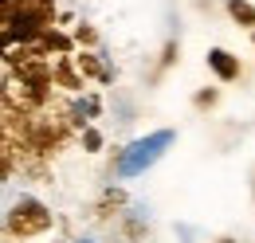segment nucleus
I'll use <instances>...</instances> for the list:
<instances>
[{
	"instance_id": "nucleus-3",
	"label": "nucleus",
	"mask_w": 255,
	"mask_h": 243,
	"mask_svg": "<svg viewBox=\"0 0 255 243\" xmlns=\"http://www.w3.org/2000/svg\"><path fill=\"white\" fill-rule=\"evenodd\" d=\"M208 67H212V71L220 75L224 83L240 79V59H236V55H228L224 47H212V51H208Z\"/></svg>"
},
{
	"instance_id": "nucleus-5",
	"label": "nucleus",
	"mask_w": 255,
	"mask_h": 243,
	"mask_svg": "<svg viewBox=\"0 0 255 243\" xmlns=\"http://www.w3.org/2000/svg\"><path fill=\"white\" fill-rule=\"evenodd\" d=\"M43 47H47V51H51V47H55V51H71V39H67V35H55V31H47V35H43Z\"/></svg>"
},
{
	"instance_id": "nucleus-1",
	"label": "nucleus",
	"mask_w": 255,
	"mask_h": 243,
	"mask_svg": "<svg viewBox=\"0 0 255 243\" xmlns=\"http://www.w3.org/2000/svg\"><path fill=\"white\" fill-rule=\"evenodd\" d=\"M51 12H55V4H51V0H28V4H24V12L4 28V39H8V43H12V39L28 43V39H35V35H47Z\"/></svg>"
},
{
	"instance_id": "nucleus-2",
	"label": "nucleus",
	"mask_w": 255,
	"mask_h": 243,
	"mask_svg": "<svg viewBox=\"0 0 255 243\" xmlns=\"http://www.w3.org/2000/svg\"><path fill=\"white\" fill-rule=\"evenodd\" d=\"M51 228V212L35 200H20L12 212H8V232L12 236H39Z\"/></svg>"
},
{
	"instance_id": "nucleus-6",
	"label": "nucleus",
	"mask_w": 255,
	"mask_h": 243,
	"mask_svg": "<svg viewBox=\"0 0 255 243\" xmlns=\"http://www.w3.org/2000/svg\"><path fill=\"white\" fill-rule=\"evenodd\" d=\"M161 141H169V137H165V133H161V137H153V141H149V145H141V149H153V145H161ZM149 157H153V153H145V161H149ZM137 165H141V153H137V157H133V161H126V173H133V169H137Z\"/></svg>"
},
{
	"instance_id": "nucleus-7",
	"label": "nucleus",
	"mask_w": 255,
	"mask_h": 243,
	"mask_svg": "<svg viewBox=\"0 0 255 243\" xmlns=\"http://www.w3.org/2000/svg\"><path fill=\"white\" fill-rule=\"evenodd\" d=\"M98 145H102V137H98L95 129H87V149H98Z\"/></svg>"
},
{
	"instance_id": "nucleus-4",
	"label": "nucleus",
	"mask_w": 255,
	"mask_h": 243,
	"mask_svg": "<svg viewBox=\"0 0 255 243\" xmlns=\"http://www.w3.org/2000/svg\"><path fill=\"white\" fill-rule=\"evenodd\" d=\"M228 12H232V20L244 24V28H252V24H255V8L248 4V0H228Z\"/></svg>"
}]
</instances>
